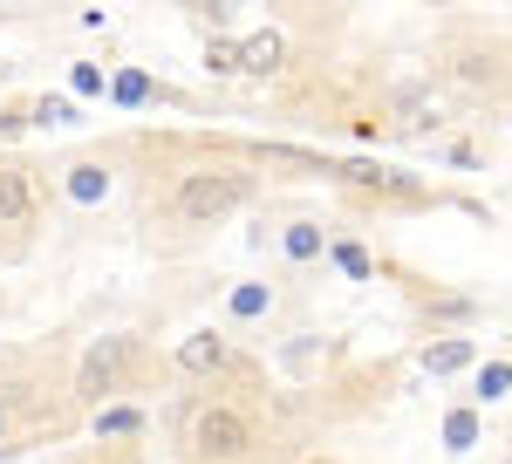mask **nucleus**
Returning a JSON list of instances; mask_svg holds the SVG:
<instances>
[{
  "label": "nucleus",
  "mask_w": 512,
  "mask_h": 464,
  "mask_svg": "<svg viewBox=\"0 0 512 464\" xmlns=\"http://www.w3.org/2000/svg\"><path fill=\"white\" fill-rule=\"evenodd\" d=\"M239 198H246L239 178H185L178 185V212L185 219H212V212H233Z\"/></svg>",
  "instance_id": "obj_1"
},
{
  "label": "nucleus",
  "mask_w": 512,
  "mask_h": 464,
  "mask_svg": "<svg viewBox=\"0 0 512 464\" xmlns=\"http://www.w3.org/2000/svg\"><path fill=\"white\" fill-rule=\"evenodd\" d=\"M117 369H123V342L110 335V342H96L89 355H82V376H76V389H82V396H103V389L117 383Z\"/></svg>",
  "instance_id": "obj_2"
},
{
  "label": "nucleus",
  "mask_w": 512,
  "mask_h": 464,
  "mask_svg": "<svg viewBox=\"0 0 512 464\" xmlns=\"http://www.w3.org/2000/svg\"><path fill=\"white\" fill-rule=\"evenodd\" d=\"M198 444H205L212 458H233V451H246V424H239L233 410H205V417H198Z\"/></svg>",
  "instance_id": "obj_3"
},
{
  "label": "nucleus",
  "mask_w": 512,
  "mask_h": 464,
  "mask_svg": "<svg viewBox=\"0 0 512 464\" xmlns=\"http://www.w3.org/2000/svg\"><path fill=\"white\" fill-rule=\"evenodd\" d=\"M239 69H253V76H267V69H280V35L267 28V35L239 41Z\"/></svg>",
  "instance_id": "obj_4"
},
{
  "label": "nucleus",
  "mask_w": 512,
  "mask_h": 464,
  "mask_svg": "<svg viewBox=\"0 0 512 464\" xmlns=\"http://www.w3.org/2000/svg\"><path fill=\"white\" fill-rule=\"evenodd\" d=\"M14 219H28V178L0 164V226H14Z\"/></svg>",
  "instance_id": "obj_5"
},
{
  "label": "nucleus",
  "mask_w": 512,
  "mask_h": 464,
  "mask_svg": "<svg viewBox=\"0 0 512 464\" xmlns=\"http://www.w3.org/2000/svg\"><path fill=\"white\" fill-rule=\"evenodd\" d=\"M219 362H226V348H219V335H192V342L178 348V369H219Z\"/></svg>",
  "instance_id": "obj_6"
},
{
  "label": "nucleus",
  "mask_w": 512,
  "mask_h": 464,
  "mask_svg": "<svg viewBox=\"0 0 512 464\" xmlns=\"http://www.w3.org/2000/svg\"><path fill=\"white\" fill-rule=\"evenodd\" d=\"M465 362H472V342H458V335L424 348V369H431V376H451V369H465Z\"/></svg>",
  "instance_id": "obj_7"
},
{
  "label": "nucleus",
  "mask_w": 512,
  "mask_h": 464,
  "mask_svg": "<svg viewBox=\"0 0 512 464\" xmlns=\"http://www.w3.org/2000/svg\"><path fill=\"white\" fill-rule=\"evenodd\" d=\"M130 430H144L137 410H96V437H130Z\"/></svg>",
  "instance_id": "obj_8"
},
{
  "label": "nucleus",
  "mask_w": 512,
  "mask_h": 464,
  "mask_svg": "<svg viewBox=\"0 0 512 464\" xmlns=\"http://www.w3.org/2000/svg\"><path fill=\"white\" fill-rule=\"evenodd\" d=\"M506 383H512L506 362H485V376H478V396H485V403H499V396H506Z\"/></svg>",
  "instance_id": "obj_9"
},
{
  "label": "nucleus",
  "mask_w": 512,
  "mask_h": 464,
  "mask_svg": "<svg viewBox=\"0 0 512 464\" xmlns=\"http://www.w3.org/2000/svg\"><path fill=\"white\" fill-rule=\"evenodd\" d=\"M287 253H294V260H315V253H321V232L315 226H287Z\"/></svg>",
  "instance_id": "obj_10"
},
{
  "label": "nucleus",
  "mask_w": 512,
  "mask_h": 464,
  "mask_svg": "<svg viewBox=\"0 0 512 464\" xmlns=\"http://www.w3.org/2000/svg\"><path fill=\"white\" fill-rule=\"evenodd\" d=\"M35 123H76V103H69V96H41Z\"/></svg>",
  "instance_id": "obj_11"
},
{
  "label": "nucleus",
  "mask_w": 512,
  "mask_h": 464,
  "mask_svg": "<svg viewBox=\"0 0 512 464\" xmlns=\"http://www.w3.org/2000/svg\"><path fill=\"white\" fill-rule=\"evenodd\" d=\"M444 437H451V451H465V444L478 437V417H472V410H458V417L444 424Z\"/></svg>",
  "instance_id": "obj_12"
},
{
  "label": "nucleus",
  "mask_w": 512,
  "mask_h": 464,
  "mask_svg": "<svg viewBox=\"0 0 512 464\" xmlns=\"http://www.w3.org/2000/svg\"><path fill=\"white\" fill-rule=\"evenodd\" d=\"M335 260H342L349 280H369V253H362V246H335Z\"/></svg>",
  "instance_id": "obj_13"
},
{
  "label": "nucleus",
  "mask_w": 512,
  "mask_h": 464,
  "mask_svg": "<svg viewBox=\"0 0 512 464\" xmlns=\"http://www.w3.org/2000/svg\"><path fill=\"white\" fill-rule=\"evenodd\" d=\"M205 62H212L219 76H233V69H239V48H233V41H212V48H205Z\"/></svg>",
  "instance_id": "obj_14"
},
{
  "label": "nucleus",
  "mask_w": 512,
  "mask_h": 464,
  "mask_svg": "<svg viewBox=\"0 0 512 464\" xmlns=\"http://www.w3.org/2000/svg\"><path fill=\"white\" fill-rule=\"evenodd\" d=\"M69 192H76L82 205H89V198H103V171H76V178H69Z\"/></svg>",
  "instance_id": "obj_15"
},
{
  "label": "nucleus",
  "mask_w": 512,
  "mask_h": 464,
  "mask_svg": "<svg viewBox=\"0 0 512 464\" xmlns=\"http://www.w3.org/2000/svg\"><path fill=\"white\" fill-rule=\"evenodd\" d=\"M267 308V287H239L233 294V314H260Z\"/></svg>",
  "instance_id": "obj_16"
},
{
  "label": "nucleus",
  "mask_w": 512,
  "mask_h": 464,
  "mask_svg": "<svg viewBox=\"0 0 512 464\" xmlns=\"http://www.w3.org/2000/svg\"><path fill=\"white\" fill-rule=\"evenodd\" d=\"M69 82H76V96H96V89H103V69H89V62H76V76H69Z\"/></svg>",
  "instance_id": "obj_17"
}]
</instances>
